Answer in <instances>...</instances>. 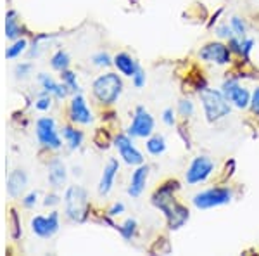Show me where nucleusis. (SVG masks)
<instances>
[{"label":"nucleus","instance_id":"473e14b6","mask_svg":"<svg viewBox=\"0 0 259 256\" xmlns=\"http://www.w3.org/2000/svg\"><path fill=\"white\" fill-rule=\"evenodd\" d=\"M177 109H173V107H166L164 111H162V115H161V120H162V123L166 125V127H175L177 125Z\"/></svg>","mask_w":259,"mask_h":256},{"label":"nucleus","instance_id":"5701e85b","mask_svg":"<svg viewBox=\"0 0 259 256\" xmlns=\"http://www.w3.org/2000/svg\"><path fill=\"white\" fill-rule=\"evenodd\" d=\"M69 64H71V59H69L68 52H64L62 49L56 50L54 56L50 57V66H52V69L59 71V73L64 69H69Z\"/></svg>","mask_w":259,"mask_h":256},{"label":"nucleus","instance_id":"f03ea898","mask_svg":"<svg viewBox=\"0 0 259 256\" xmlns=\"http://www.w3.org/2000/svg\"><path fill=\"white\" fill-rule=\"evenodd\" d=\"M197 94H199V100H200V106H202L204 116L211 123L227 118L230 111H232V104H230V100L225 97V94L221 90L202 87Z\"/></svg>","mask_w":259,"mask_h":256},{"label":"nucleus","instance_id":"aec40b11","mask_svg":"<svg viewBox=\"0 0 259 256\" xmlns=\"http://www.w3.org/2000/svg\"><path fill=\"white\" fill-rule=\"evenodd\" d=\"M61 133H62V138H64V142L68 144V148L71 151H76V149L81 148L83 138H85L81 130H78L76 127H71V125H66V127H62Z\"/></svg>","mask_w":259,"mask_h":256},{"label":"nucleus","instance_id":"bb28decb","mask_svg":"<svg viewBox=\"0 0 259 256\" xmlns=\"http://www.w3.org/2000/svg\"><path fill=\"white\" fill-rule=\"evenodd\" d=\"M61 82L64 83V85L69 89V92H73V94H78V92H80V83H78L76 73H73V71H69V69L61 71Z\"/></svg>","mask_w":259,"mask_h":256},{"label":"nucleus","instance_id":"6ab92c4d","mask_svg":"<svg viewBox=\"0 0 259 256\" xmlns=\"http://www.w3.org/2000/svg\"><path fill=\"white\" fill-rule=\"evenodd\" d=\"M68 173H66V166L59 158H54L49 163V184L54 189H61L66 184Z\"/></svg>","mask_w":259,"mask_h":256},{"label":"nucleus","instance_id":"4c0bfd02","mask_svg":"<svg viewBox=\"0 0 259 256\" xmlns=\"http://www.w3.org/2000/svg\"><path fill=\"white\" fill-rule=\"evenodd\" d=\"M21 203H23V206L24 208H35V204L38 203V192L36 191H33V192H30V194H26L21 199Z\"/></svg>","mask_w":259,"mask_h":256},{"label":"nucleus","instance_id":"c9c22d12","mask_svg":"<svg viewBox=\"0 0 259 256\" xmlns=\"http://www.w3.org/2000/svg\"><path fill=\"white\" fill-rule=\"evenodd\" d=\"M94 142L97 144V148L106 149L107 145H109L111 138H109V135H107V132L104 133V137H102V128H99V130H97V133H95V137H94Z\"/></svg>","mask_w":259,"mask_h":256},{"label":"nucleus","instance_id":"58836bf2","mask_svg":"<svg viewBox=\"0 0 259 256\" xmlns=\"http://www.w3.org/2000/svg\"><path fill=\"white\" fill-rule=\"evenodd\" d=\"M61 203V196L59 194H56V192H50V194L45 196V201H44V206H57V204Z\"/></svg>","mask_w":259,"mask_h":256},{"label":"nucleus","instance_id":"a878e982","mask_svg":"<svg viewBox=\"0 0 259 256\" xmlns=\"http://www.w3.org/2000/svg\"><path fill=\"white\" fill-rule=\"evenodd\" d=\"M26 49H28V40L18 39V40H14V44H12L11 47H7L6 57L7 59H16V57H19L23 52H26Z\"/></svg>","mask_w":259,"mask_h":256},{"label":"nucleus","instance_id":"4468645a","mask_svg":"<svg viewBox=\"0 0 259 256\" xmlns=\"http://www.w3.org/2000/svg\"><path fill=\"white\" fill-rule=\"evenodd\" d=\"M150 175V166L142 163L135 168V171L132 173V178H130V186H128V196L133 197V199H139V197L144 194L145 187H147V180Z\"/></svg>","mask_w":259,"mask_h":256},{"label":"nucleus","instance_id":"4be33fe9","mask_svg":"<svg viewBox=\"0 0 259 256\" xmlns=\"http://www.w3.org/2000/svg\"><path fill=\"white\" fill-rule=\"evenodd\" d=\"M166 148H168L166 138L159 135V133H152L145 142V149H147L150 156H161V154L166 153Z\"/></svg>","mask_w":259,"mask_h":256},{"label":"nucleus","instance_id":"c85d7f7f","mask_svg":"<svg viewBox=\"0 0 259 256\" xmlns=\"http://www.w3.org/2000/svg\"><path fill=\"white\" fill-rule=\"evenodd\" d=\"M11 216H9V222H11V236L12 239H19L21 234H23V230H21V220H19V215L18 211H16L14 208H11Z\"/></svg>","mask_w":259,"mask_h":256},{"label":"nucleus","instance_id":"7c9ffc66","mask_svg":"<svg viewBox=\"0 0 259 256\" xmlns=\"http://www.w3.org/2000/svg\"><path fill=\"white\" fill-rule=\"evenodd\" d=\"M254 49V40L249 39V36H242L240 39V56L244 61H249V56Z\"/></svg>","mask_w":259,"mask_h":256},{"label":"nucleus","instance_id":"1a4fd4ad","mask_svg":"<svg viewBox=\"0 0 259 256\" xmlns=\"http://www.w3.org/2000/svg\"><path fill=\"white\" fill-rule=\"evenodd\" d=\"M199 59L204 61V62H211V64H216V66H228L232 62V50H230L228 44L221 40H216V42H209L206 44L204 47H200L199 50Z\"/></svg>","mask_w":259,"mask_h":256},{"label":"nucleus","instance_id":"2f4dec72","mask_svg":"<svg viewBox=\"0 0 259 256\" xmlns=\"http://www.w3.org/2000/svg\"><path fill=\"white\" fill-rule=\"evenodd\" d=\"M216 36H218L220 40H230L232 36H235V33H233L232 26H230V23H221L216 26Z\"/></svg>","mask_w":259,"mask_h":256},{"label":"nucleus","instance_id":"393cba45","mask_svg":"<svg viewBox=\"0 0 259 256\" xmlns=\"http://www.w3.org/2000/svg\"><path fill=\"white\" fill-rule=\"evenodd\" d=\"M177 113H178L180 118L189 120V118H192V116L195 115V104L192 102V99H189V97L180 99L178 106H177Z\"/></svg>","mask_w":259,"mask_h":256},{"label":"nucleus","instance_id":"a19ab883","mask_svg":"<svg viewBox=\"0 0 259 256\" xmlns=\"http://www.w3.org/2000/svg\"><path fill=\"white\" fill-rule=\"evenodd\" d=\"M123 213H124V204L123 203H114L109 209H107V215H109L111 218L119 216V215H123Z\"/></svg>","mask_w":259,"mask_h":256},{"label":"nucleus","instance_id":"9b49d317","mask_svg":"<svg viewBox=\"0 0 259 256\" xmlns=\"http://www.w3.org/2000/svg\"><path fill=\"white\" fill-rule=\"evenodd\" d=\"M112 144L118 149L121 159H123L126 165L130 166H139L144 163V154L140 153L139 148L133 144L132 137L128 133H118L114 138H112Z\"/></svg>","mask_w":259,"mask_h":256},{"label":"nucleus","instance_id":"9d476101","mask_svg":"<svg viewBox=\"0 0 259 256\" xmlns=\"http://www.w3.org/2000/svg\"><path fill=\"white\" fill-rule=\"evenodd\" d=\"M36 138H38L41 148L45 149L57 151L62 148V138L59 135L56 121L49 116H44L36 121Z\"/></svg>","mask_w":259,"mask_h":256},{"label":"nucleus","instance_id":"20e7f679","mask_svg":"<svg viewBox=\"0 0 259 256\" xmlns=\"http://www.w3.org/2000/svg\"><path fill=\"white\" fill-rule=\"evenodd\" d=\"M89 192L81 186H69L64 192V213L71 222L83 224L89 218Z\"/></svg>","mask_w":259,"mask_h":256},{"label":"nucleus","instance_id":"f257e3e1","mask_svg":"<svg viewBox=\"0 0 259 256\" xmlns=\"http://www.w3.org/2000/svg\"><path fill=\"white\" fill-rule=\"evenodd\" d=\"M178 189H180V182L171 178L162 182L152 194V204L164 213L166 222H168V227L171 230L182 229L190 218L189 208L185 204L178 203L177 197H175Z\"/></svg>","mask_w":259,"mask_h":256},{"label":"nucleus","instance_id":"2eb2a0df","mask_svg":"<svg viewBox=\"0 0 259 256\" xmlns=\"http://www.w3.org/2000/svg\"><path fill=\"white\" fill-rule=\"evenodd\" d=\"M118 171H119L118 159H109L107 165L104 166L102 175H100V182H99V194L100 196H107L112 191L116 177H118Z\"/></svg>","mask_w":259,"mask_h":256},{"label":"nucleus","instance_id":"39448f33","mask_svg":"<svg viewBox=\"0 0 259 256\" xmlns=\"http://www.w3.org/2000/svg\"><path fill=\"white\" fill-rule=\"evenodd\" d=\"M233 197H235V192L230 187H209L192 197V204L197 209H212L230 204Z\"/></svg>","mask_w":259,"mask_h":256},{"label":"nucleus","instance_id":"c756f323","mask_svg":"<svg viewBox=\"0 0 259 256\" xmlns=\"http://www.w3.org/2000/svg\"><path fill=\"white\" fill-rule=\"evenodd\" d=\"M92 62H94L97 68H109V66L112 64V57L102 50V52H97V54L92 56Z\"/></svg>","mask_w":259,"mask_h":256},{"label":"nucleus","instance_id":"f3484780","mask_svg":"<svg viewBox=\"0 0 259 256\" xmlns=\"http://www.w3.org/2000/svg\"><path fill=\"white\" fill-rule=\"evenodd\" d=\"M112 64L116 66V69L119 71L123 77L132 78L137 71L140 69V64L137 62V59L133 56H130L128 52H119L112 57Z\"/></svg>","mask_w":259,"mask_h":256},{"label":"nucleus","instance_id":"72a5a7b5","mask_svg":"<svg viewBox=\"0 0 259 256\" xmlns=\"http://www.w3.org/2000/svg\"><path fill=\"white\" fill-rule=\"evenodd\" d=\"M50 106H52V95L41 92L40 97L36 99V102H35V107L38 109V111H49Z\"/></svg>","mask_w":259,"mask_h":256},{"label":"nucleus","instance_id":"423d86ee","mask_svg":"<svg viewBox=\"0 0 259 256\" xmlns=\"http://www.w3.org/2000/svg\"><path fill=\"white\" fill-rule=\"evenodd\" d=\"M212 173H214V161L206 154H199L192 159L189 168H187L185 182L189 186H199V184L207 182Z\"/></svg>","mask_w":259,"mask_h":256},{"label":"nucleus","instance_id":"412c9836","mask_svg":"<svg viewBox=\"0 0 259 256\" xmlns=\"http://www.w3.org/2000/svg\"><path fill=\"white\" fill-rule=\"evenodd\" d=\"M21 31H23V28L18 21V12L9 11L6 14V36L11 40H18L21 39Z\"/></svg>","mask_w":259,"mask_h":256},{"label":"nucleus","instance_id":"7ed1b4c3","mask_svg":"<svg viewBox=\"0 0 259 256\" xmlns=\"http://www.w3.org/2000/svg\"><path fill=\"white\" fill-rule=\"evenodd\" d=\"M92 94L95 100L102 106H112L118 102L119 95L123 94V80L118 73H104L94 80L92 83Z\"/></svg>","mask_w":259,"mask_h":256},{"label":"nucleus","instance_id":"cd10ccee","mask_svg":"<svg viewBox=\"0 0 259 256\" xmlns=\"http://www.w3.org/2000/svg\"><path fill=\"white\" fill-rule=\"evenodd\" d=\"M230 26H232L235 36H240V39L242 36H247V23H245L244 18H240V16H232Z\"/></svg>","mask_w":259,"mask_h":256},{"label":"nucleus","instance_id":"f704fd0d","mask_svg":"<svg viewBox=\"0 0 259 256\" xmlns=\"http://www.w3.org/2000/svg\"><path fill=\"white\" fill-rule=\"evenodd\" d=\"M145 82H147V77H145V71L144 69H139L135 75L132 77V83H133V87L135 89H144L145 87Z\"/></svg>","mask_w":259,"mask_h":256},{"label":"nucleus","instance_id":"6e6552de","mask_svg":"<svg viewBox=\"0 0 259 256\" xmlns=\"http://www.w3.org/2000/svg\"><path fill=\"white\" fill-rule=\"evenodd\" d=\"M156 128V120L144 106H137L132 123L128 127V135L132 138H149Z\"/></svg>","mask_w":259,"mask_h":256},{"label":"nucleus","instance_id":"ddd939ff","mask_svg":"<svg viewBox=\"0 0 259 256\" xmlns=\"http://www.w3.org/2000/svg\"><path fill=\"white\" fill-rule=\"evenodd\" d=\"M68 115H69V120L73 121L74 125H90L92 121H94V116H92L89 104H87L85 97H83L80 92L74 94L73 99H71Z\"/></svg>","mask_w":259,"mask_h":256},{"label":"nucleus","instance_id":"f8f14e48","mask_svg":"<svg viewBox=\"0 0 259 256\" xmlns=\"http://www.w3.org/2000/svg\"><path fill=\"white\" fill-rule=\"evenodd\" d=\"M30 227L35 236H38L40 239H50L61 227L59 211H52L49 216H44V215L33 216L30 222Z\"/></svg>","mask_w":259,"mask_h":256},{"label":"nucleus","instance_id":"a211bd4d","mask_svg":"<svg viewBox=\"0 0 259 256\" xmlns=\"http://www.w3.org/2000/svg\"><path fill=\"white\" fill-rule=\"evenodd\" d=\"M28 186V175L24 170H14L7 177V194L11 197H19Z\"/></svg>","mask_w":259,"mask_h":256},{"label":"nucleus","instance_id":"ea45409f","mask_svg":"<svg viewBox=\"0 0 259 256\" xmlns=\"http://www.w3.org/2000/svg\"><path fill=\"white\" fill-rule=\"evenodd\" d=\"M250 109L256 116H259V87H256L250 95Z\"/></svg>","mask_w":259,"mask_h":256},{"label":"nucleus","instance_id":"b1692460","mask_svg":"<svg viewBox=\"0 0 259 256\" xmlns=\"http://www.w3.org/2000/svg\"><path fill=\"white\" fill-rule=\"evenodd\" d=\"M116 229H118V232L121 234V237H123L124 241H132V239L137 236V230H139V224H137L135 218H128V220L124 222V224L116 225Z\"/></svg>","mask_w":259,"mask_h":256},{"label":"nucleus","instance_id":"e433bc0d","mask_svg":"<svg viewBox=\"0 0 259 256\" xmlns=\"http://www.w3.org/2000/svg\"><path fill=\"white\" fill-rule=\"evenodd\" d=\"M31 62H21V64H18L14 68V73H16V77L18 78H26L28 75L31 73Z\"/></svg>","mask_w":259,"mask_h":256},{"label":"nucleus","instance_id":"0eeeda50","mask_svg":"<svg viewBox=\"0 0 259 256\" xmlns=\"http://www.w3.org/2000/svg\"><path fill=\"white\" fill-rule=\"evenodd\" d=\"M221 92L225 94V97L230 100L233 107L237 109H247L250 107V92L247 87H244L240 83V80L237 77H230L221 83Z\"/></svg>","mask_w":259,"mask_h":256},{"label":"nucleus","instance_id":"dca6fc26","mask_svg":"<svg viewBox=\"0 0 259 256\" xmlns=\"http://www.w3.org/2000/svg\"><path fill=\"white\" fill-rule=\"evenodd\" d=\"M38 82L41 85V92H45V94L52 95V97L56 99H66L69 94V89L64 85V83H59L56 82L52 77H49V75L45 73H40L38 75Z\"/></svg>","mask_w":259,"mask_h":256}]
</instances>
